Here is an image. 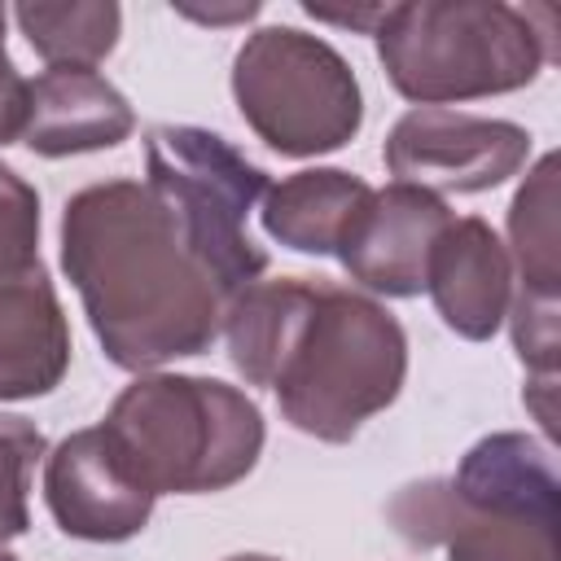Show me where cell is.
<instances>
[{
  "mask_svg": "<svg viewBox=\"0 0 561 561\" xmlns=\"http://www.w3.org/2000/svg\"><path fill=\"white\" fill-rule=\"evenodd\" d=\"M61 267L118 368L149 373L210 351L224 333L232 294L140 180H105L66 202Z\"/></svg>",
  "mask_w": 561,
  "mask_h": 561,
  "instance_id": "cell-1",
  "label": "cell"
},
{
  "mask_svg": "<svg viewBox=\"0 0 561 561\" xmlns=\"http://www.w3.org/2000/svg\"><path fill=\"white\" fill-rule=\"evenodd\" d=\"M105 443L149 495H202L241 482L263 456V412L215 377H136L101 421Z\"/></svg>",
  "mask_w": 561,
  "mask_h": 561,
  "instance_id": "cell-2",
  "label": "cell"
},
{
  "mask_svg": "<svg viewBox=\"0 0 561 561\" xmlns=\"http://www.w3.org/2000/svg\"><path fill=\"white\" fill-rule=\"evenodd\" d=\"M377 57L394 92L416 105L517 92L552 61V9L504 0L390 4L377 22Z\"/></svg>",
  "mask_w": 561,
  "mask_h": 561,
  "instance_id": "cell-3",
  "label": "cell"
},
{
  "mask_svg": "<svg viewBox=\"0 0 561 561\" xmlns=\"http://www.w3.org/2000/svg\"><path fill=\"white\" fill-rule=\"evenodd\" d=\"M408 377L403 324L368 294L316 280V302L285 355L272 390L280 416L320 438L351 443L359 425L386 412Z\"/></svg>",
  "mask_w": 561,
  "mask_h": 561,
  "instance_id": "cell-4",
  "label": "cell"
},
{
  "mask_svg": "<svg viewBox=\"0 0 561 561\" xmlns=\"http://www.w3.org/2000/svg\"><path fill=\"white\" fill-rule=\"evenodd\" d=\"M149 193L171 210L188 250L210 276L241 294L267 272V250L250 237V210L267 197V171L206 127L162 123L145 136Z\"/></svg>",
  "mask_w": 561,
  "mask_h": 561,
  "instance_id": "cell-5",
  "label": "cell"
},
{
  "mask_svg": "<svg viewBox=\"0 0 561 561\" xmlns=\"http://www.w3.org/2000/svg\"><path fill=\"white\" fill-rule=\"evenodd\" d=\"M232 96L254 136L285 158L333 153L364 123L359 79L346 57L294 26H263L237 48Z\"/></svg>",
  "mask_w": 561,
  "mask_h": 561,
  "instance_id": "cell-6",
  "label": "cell"
},
{
  "mask_svg": "<svg viewBox=\"0 0 561 561\" xmlns=\"http://www.w3.org/2000/svg\"><path fill=\"white\" fill-rule=\"evenodd\" d=\"M70 368V324L39 263V197L0 162V399L48 394Z\"/></svg>",
  "mask_w": 561,
  "mask_h": 561,
  "instance_id": "cell-7",
  "label": "cell"
},
{
  "mask_svg": "<svg viewBox=\"0 0 561 561\" xmlns=\"http://www.w3.org/2000/svg\"><path fill=\"white\" fill-rule=\"evenodd\" d=\"M381 158L399 184L425 193H486L526 167L530 131L508 118L416 105L390 127Z\"/></svg>",
  "mask_w": 561,
  "mask_h": 561,
  "instance_id": "cell-8",
  "label": "cell"
},
{
  "mask_svg": "<svg viewBox=\"0 0 561 561\" xmlns=\"http://www.w3.org/2000/svg\"><path fill=\"white\" fill-rule=\"evenodd\" d=\"M44 500L53 522L88 543H123L140 535L158 504V495L123 469L101 425L66 434L44 456Z\"/></svg>",
  "mask_w": 561,
  "mask_h": 561,
  "instance_id": "cell-9",
  "label": "cell"
},
{
  "mask_svg": "<svg viewBox=\"0 0 561 561\" xmlns=\"http://www.w3.org/2000/svg\"><path fill=\"white\" fill-rule=\"evenodd\" d=\"M451 219L456 215L438 193L394 180L368 193L364 210L337 245V259L355 285L386 298H412L425 289L430 250Z\"/></svg>",
  "mask_w": 561,
  "mask_h": 561,
  "instance_id": "cell-10",
  "label": "cell"
},
{
  "mask_svg": "<svg viewBox=\"0 0 561 561\" xmlns=\"http://www.w3.org/2000/svg\"><path fill=\"white\" fill-rule=\"evenodd\" d=\"M386 513L408 543H443L447 561H557V517L469 508L447 478L403 486Z\"/></svg>",
  "mask_w": 561,
  "mask_h": 561,
  "instance_id": "cell-11",
  "label": "cell"
},
{
  "mask_svg": "<svg viewBox=\"0 0 561 561\" xmlns=\"http://www.w3.org/2000/svg\"><path fill=\"white\" fill-rule=\"evenodd\" d=\"M425 289L443 324L469 342L495 337L513 302V263L508 245L478 215L451 219L425 263Z\"/></svg>",
  "mask_w": 561,
  "mask_h": 561,
  "instance_id": "cell-12",
  "label": "cell"
},
{
  "mask_svg": "<svg viewBox=\"0 0 561 561\" xmlns=\"http://www.w3.org/2000/svg\"><path fill=\"white\" fill-rule=\"evenodd\" d=\"M136 127L127 96L96 70L48 66L26 79V127L22 145L39 158H70L114 149Z\"/></svg>",
  "mask_w": 561,
  "mask_h": 561,
  "instance_id": "cell-13",
  "label": "cell"
},
{
  "mask_svg": "<svg viewBox=\"0 0 561 561\" xmlns=\"http://www.w3.org/2000/svg\"><path fill=\"white\" fill-rule=\"evenodd\" d=\"M447 482L456 500L482 513L557 517L561 482H557L552 443L522 434V430H500V434L478 438Z\"/></svg>",
  "mask_w": 561,
  "mask_h": 561,
  "instance_id": "cell-14",
  "label": "cell"
},
{
  "mask_svg": "<svg viewBox=\"0 0 561 561\" xmlns=\"http://www.w3.org/2000/svg\"><path fill=\"white\" fill-rule=\"evenodd\" d=\"M368 193L373 184H364L359 175L337 171V167H316V171H298L272 184L259 215L272 241L298 254H337Z\"/></svg>",
  "mask_w": 561,
  "mask_h": 561,
  "instance_id": "cell-15",
  "label": "cell"
},
{
  "mask_svg": "<svg viewBox=\"0 0 561 561\" xmlns=\"http://www.w3.org/2000/svg\"><path fill=\"white\" fill-rule=\"evenodd\" d=\"M311 302H316V280H307V276L254 280L241 294H232V302L224 311V337H228L232 368L250 386L272 390Z\"/></svg>",
  "mask_w": 561,
  "mask_h": 561,
  "instance_id": "cell-16",
  "label": "cell"
},
{
  "mask_svg": "<svg viewBox=\"0 0 561 561\" xmlns=\"http://www.w3.org/2000/svg\"><path fill=\"white\" fill-rule=\"evenodd\" d=\"M508 263L517 289L561 294V232H557V153H543L508 206Z\"/></svg>",
  "mask_w": 561,
  "mask_h": 561,
  "instance_id": "cell-17",
  "label": "cell"
},
{
  "mask_svg": "<svg viewBox=\"0 0 561 561\" xmlns=\"http://www.w3.org/2000/svg\"><path fill=\"white\" fill-rule=\"evenodd\" d=\"M26 44L48 66H79L92 70L101 57L114 53L123 31L118 4H18L13 9Z\"/></svg>",
  "mask_w": 561,
  "mask_h": 561,
  "instance_id": "cell-18",
  "label": "cell"
},
{
  "mask_svg": "<svg viewBox=\"0 0 561 561\" xmlns=\"http://www.w3.org/2000/svg\"><path fill=\"white\" fill-rule=\"evenodd\" d=\"M44 456V434L13 412H0V543L26 535L31 526V473Z\"/></svg>",
  "mask_w": 561,
  "mask_h": 561,
  "instance_id": "cell-19",
  "label": "cell"
},
{
  "mask_svg": "<svg viewBox=\"0 0 561 561\" xmlns=\"http://www.w3.org/2000/svg\"><path fill=\"white\" fill-rule=\"evenodd\" d=\"M504 320L513 324V346H517L526 373L535 381H557V351H561V337H557V294L513 289V302H508Z\"/></svg>",
  "mask_w": 561,
  "mask_h": 561,
  "instance_id": "cell-20",
  "label": "cell"
},
{
  "mask_svg": "<svg viewBox=\"0 0 561 561\" xmlns=\"http://www.w3.org/2000/svg\"><path fill=\"white\" fill-rule=\"evenodd\" d=\"M26 127V79L4 53V9H0V145L22 140Z\"/></svg>",
  "mask_w": 561,
  "mask_h": 561,
  "instance_id": "cell-21",
  "label": "cell"
},
{
  "mask_svg": "<svg viewBox=\"0 0 561 561\" xmlns=\"http://www.w3.org/2000/svg\"><path fill=\"white\" fill-rule=\"evenodd\" d=\"M180 13H188L197 22H245V18L259 13V4H237V9H180Z\"/></svg>",
  "mask_w": 561,
  "mask_h": 561,
  "instance_id": "cell-22",
  "label": "cell"
},
{
  "mask_svg": "<svg viewBox=\"0 0 561 561\" xmlns=\"http://www.w3.org/2000/svg\"><path fill=\"white\" fill-rule=\"evenodd\" d=\"M228 561H280V557H263V552H237V557H228Z\"/></svg>",
  "mask_w": 561,
  "mask_h": 561,
  "instance_id": "cell-23",
  "label": "cell"
},
{
  "mask_svg": "<svg viewBox=\"0 0 561 561\" xmlns=\"http://www.w3.org/2000/svg\"><path fill=\"white\" fill-rule=\"evenodd\" d=\"M0 561H18V557H13V552H9L4 543H0Z\"/></svg>",
  "mask_w": 561,
  "mask_h": 561,
  "instance_id": "cell-24",
  "label": "cell"
}]
</instances>
